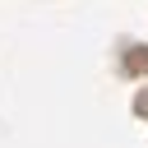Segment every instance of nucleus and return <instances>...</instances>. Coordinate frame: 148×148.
Masks as SVG:
<instances>
[{"instance_id": "nucleus-1", "label": "nucleus", "mask_w": 148, "mask_h": 148, "mask_svg": "<svg viewBox=\"0 0 148 148\" xmlns=\"http://www.w3.org/2000/svg\"><path fill=\"white\" fill-rule=\"evenodd\" d=\"M125 69H130V74H148V46H134V51L125 56Z\"/></svg>"}]
</instances>
